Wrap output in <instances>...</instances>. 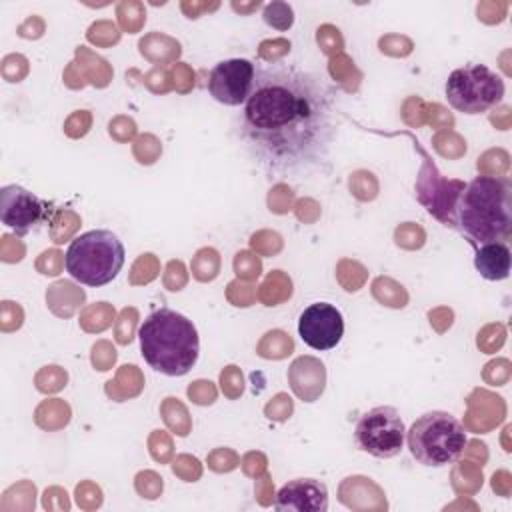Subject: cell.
Here are the masks:
<instances>
[{
  "mask_svg": "<svg viewBox=\"0 0 512 512\" xmlns=\"http://www.w3.org/2000/svg\"><path fill=\"white\" fill-rule=\"evenodd\" d=\"M234 128L262 168L304 176L328 160L336 142L338 92L320 72L284 62L256 64L252 90Z\"/></svg>",
  "mask_w": 512,
  "mask_h": 512,
  "instance_id": "cell-1",
  "label": "cell"
},
{
  "mask_svg": "<svg viewBox=\"0 0 512 512\" xmlns=\"http://www.w3.org/2000/svg\"><path fill=\"white\" fill-rule=\"evenodd\" d=\"M448 226L456 228L476 248L504 242L512 234V186L508 178L476 176L456 196Z\"/></svg>",
  "mask_w": 512,
  "mask_h": 512,
  "instance_id": "cell-2",
  "label": "cell"
},
{
  "mask_svg": "<svg viewBox=\"0 0 512 512\" xmlns=\"http://www.w3.org/2000/svg\"><path fill=\"white\" fill-rule=\"evenodd\" d=\"M140 352L150 368L166 376H184L198 360L200 338L184 314L160 308L138 328Z\"/></svg>",
  "mask_w": 512,
  "mask_h": 512,
  "instance_id": "cell-3",
  "label": "cell"
},
{
  "mask_svg": "<svg viewBox=\"0 0 512 512\" xmlns=\"http://www.w3.org/2000/svg\"><path fill=\"white\" fill-rule=\"evenodd\" d=\"M124 244L112 230H88L76 236L64 256L66 272L84 286L112 282L124 266Z\"/></svg>",
  "mask_w": 512,
  "mask_h": 512,
  "instance_id": "cell-4",
  "label": "cell"
},
{
  "mask_svg": "<svg viewBox=\"0 0 512 512\" xmlns=\"http://www.w3.org/2000/svg\"><path fill=\"white\" fill-rule=\"evenodd\" d=\"M462 422L444 410H432L418 416L406 430V444L412 458L430 468H442L456 462L466 446Z\"/></svg>",
  "mask_w": 512,
  "mask_h": 512,
  "instance_id": "cell-5",
  "label": "cell"
},
{
  "mask_svg": "<svg viewBox=\"0 0 512 512\" xmlns=\"http://www.w3.org/2000/svg\"><path fill=\"white\" fill-rule=\"evenodd\" d=\"M448 104L468 116L484 114L492 106L500 104L506 92L500 74L484 64H466L450 72L446 80Z\"/></svg>",
  "mask_w": 512,
  "mask_h": 512,
  "instance_id": "cell-6",
  "label": "cell"
},
{
  "mask_svg": "<svg viewBox=\"0 0 512 512\" xmlns=\"http://www.w3.org/2000/svg\"><path fill=\"white\" fill-rule=\"evenodd\" d=\"M406 440L404 420L394 406H374L364 412L354 428L356 448L374 458H394Z\"/></svg>",
  "mask_w": 512,
  "mask_h": 512,
  "instance_id": "cell-7",
  "label": "cell"
},
{
  "mask_svg": "<svg viewBox=\"0 0 512 512\" xmlns=\"http://www.w3.org/2000/svg\"><path fill=\"white\" fill-rule=\"evenodd\" d=\"M256 64L248 58H228L218 62L208 76L210 96L224 106H242L254 84Z\"/></svg>",
  "mask_w": 512,
  "mask_h": 512,
  "instance_id": "cell-8",
  "label": "cell"
},
{
  "mask_svg": "<svg viewBox=\"0 0 512 512\" xmlns=\"http://www.w3.org/2000/svg\"><path fill=\"white\" fill-rule=\"evenodd\" d=\"M298 334L306 346L314 350H330L344 334L342 312L328 302H314L302 310L298 318Z\"/></svg>",
  "mask_w": 512,
  "mask_h": 512,
  "instance_id": "cell-9",
  "label": "cell"
},
{
  "mask_svg": "<svg viewBox=\"0 0 512 512\" xmlns=\"http://www.w3.org/2000/svg\"><path fill=\"white\" fill-rule=\"evenodd\" d=\"M46 216V206L30 190L8 184L0 188V220L18 236L28 234Z\"/></svg>",
  "mask_w": 512,
  "mask_h": 512,
  "instance_id": "cell-10",
  "label": "cell"
},
{
  "mask_svg": "<svg viewBox=\"0 0 512 512\" xmlns=\"http://www.w3.org/2000/svg\"><path fill=\"white\" fill-rule=\"evenodd\" d=\"M274 508L280 512H326L328 488L316 478H294L276 492Z\"/></svg>",
  "mask_w": 512,
  "mask_h": 512,
  "instance_id": "cell-11",
  "label": "cell"
},
{
  "mask_svg": "<svg viewBox=\"0 0 512 512\" xmlns=\"http://www.w3.org/2000/svg\"><path fill=\"white\" fill-rule=\"evenodd\" d=\"M510 248L504 242H486L476 246L474 266L486 280H504L510 274Z\"/></svg>",
  "mask_w": 512,
  "mask_h": 512,
  "instance_id": "cell-12",
  "label": "cell"
}]
</instances>
